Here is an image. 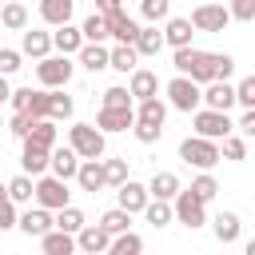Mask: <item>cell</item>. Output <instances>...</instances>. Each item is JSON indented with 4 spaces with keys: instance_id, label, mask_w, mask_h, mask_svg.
<instances>
[{
    "instance_id": "obj_1",
    "label": "cell",
    "mask_w": 255,
    "mask_h": 255,
    "mask_svg": "<svg viewBox=\"0 0 255 255\" xmlns=\"http://www.w3.org/2000/svg\"><path fill=\"white\" fill-rule=\"evenodd\" d=\"M179 159L199 167V171H211L219 163V139H207V135H187L179 143Z\"/></svg>"
},
{
    "instance_id": "obj_2",
    "label": "cell",
    "mask_w": 255,
    "mask_h": 255,
    "mask_svg": "<svg viewBox=\"0 0 255 255\" xmlns=\"http://www.w3.org/2000/svg\"><path fill=\"white\" fill-rule=\"evenodd\" d=\"M68 147L80 159H100L104 155V131L96 124H72L68 128Z\"/></svg>"
},
{
    "instance_id": "obj_3",
    "label": "cell",
    "mask_w": 255,
    "mask_h": 255,
    "mask_svg": "<svg viewBox=\"0 0 255 255\" xmlns=\"http://www.w3.org/2000/svg\"><path fill=\"white\" fill-rule=\"evenodd\" d=\"M32 199H36L40 207H48V211L64 207V203L72 199V191H68V179H60V175H52V171L36 175V183H32Z\"/></svg>"
},
{
    "instance_id": "obj_4",
    "label": "cell",
    "mask_w": 255,
    "mask_h": 255,
    "mask_svg": "<svg viewBox=\"0 0 255 255\" xmlns=\"http://www.w3.org/2000/svg\"><path fill=\"white\" fill-rule=\"evenodd\" d=\"M171 219L195 231V227H203V223H207V203H203L199 195H191L187 187H179V191H175V199H171Z\"/></svg>"
},
{
    "instance_id": "obj_5",
    "label": "cell",
    "mask_w": 255,
    "mask_h": 255,
    "mask_svg": "<svg viewBox=\"0 0 255 255\" xmlns=\"http://www.w3.org/2000/svg\"><path fill=\"white\" fill-rule=\"evenodd\" d=\"M72 56H40L36 60V80H40V88H64L68 80H72Z\"/></svg>"
},
{
    "instance_id": "obj_6",
    "label": "cell",
    "mask_w": 255,
    "mask_h": 255,
    "mask_svg": "<svg viewBox=\"0 0 255 255\" xmlns=\"http://www.w3.org/2000/svg\"><path fill=\"white\" fill-rule=\"evenodd\" d=\"M191 124H195V135H207V139H223L227 131H235V120L227 112H215V108H195Z\"/></svg>"
},
{
    "instance_id": "obj_7",
    "label": "cell",
    "mask_w": 255,
    "mask_h": 255,
    "mask_svg": "<svg viewBox=\"0 0 255 255\" xmlns=\"http://www.w3.org/2000/svg\"><path fill=\"white\" fill-rule=\"evenodd\" d=\"M167 104H171L175 112H187V116H191V112L199 108V84H195L191 76H179V72H175V76L167 80Z\"/></svg>"
},
{
    "instance_id": "obj_8",
    "label": "cell",
    "mask_w": 255,
    "mask_h": 255,
    "mask_svg": "<svg viewBox=\"0 0 255 255\" xmlns=\"http://www.w3.org/2000/svg\"><path fill=\"white\" fill-rule=\"evenodd\" d=\"M227 24H231V12L223 4H199L191 12V28L195 32H223Z\"/></svg>"
},
{
    "instance_id": "obj_9",
    "label": "cell",
    "mask_w": 255,
    "mask_h": 255,
    "mask_svg": "<svg viewBox=\"0 0 255 255\" xmlns=\"http://www.w3.org/2000/svg\"><path fill=\"white\" fill-rule=\"evenodd\" d=\"M143 203H147V183H135V179L128 175V179L116 187V207H124L128 215H139Z\"/></svg>"
},
{
    "instance_id": "obj_10",
    "label": "cell",
    "mask_w": 255,
    "mask_h": 255,
    "mask_svg": "<svg viewBox=\"0 0 255 255\" xmlns=\"http://www.w3.org/2000/svg\"><path fill=\"white\" fill-rule=\"evenodd\" d=\"M16 227H20L28 239H40V235H44L48 227H56V223H52V211L36 203V207H28L24 215H16Z\"/></svg>"
},
{
    "instance_id": "obj_11",
    "label": "cell",
    "mask_w": 255,
    "mask_h": 255,
    "mask_svg": "<svg viewBox=\"0 0 255 255\" xmlns=\"http://www.w3.org/2000/svg\"><path fill=\"white\" fill-rule=\"evenodd\" d=\"M131 120H135L131 108H104V104H100V112H96V128H100L104 135H108V131H128Z\"/></svg>"
},
{
    "instance_id": "obj_12",
    "label": "cell",
    "mask_w": 255,
    "mask_h": 255,
    "mask_svg": "<svg viewBox=\"0 0 255 255\" xmlns=\"http://www.w3.org/2000/svg\"><path fill=\"white\" fill-rule=\"evenodd\" d=\"M108 243H112V235H108L100 223H84V227L76 231V247H80V251H88V255H104V251H108Z\"/></svg>"
},
{
    "instance_id": "obj_13",
    "label": "cell",
    "mask_w": 255,
    "mask_h": 255,
    "mask_svg": "<svg viewBox=\"0 0 255 255\" xmlns=\"http://www.w3.org/2000/svg\"><path fill=\"white\" fill-rule=\"evenodd\" d=\"M191 36H195V28H191L187 16H167V20H163V44H167V48H187Z\"/></svg>"
},
{
    "instance_id": "obj_14",
    "label": "cell",
    "mask_w": 255,
    "mask_h": 255,
    "mask_svg": "<svg viewBox=\"0 0 255 255\" xmlns=\"http://www.w3.org/2000/svg\"><path fill=\"white\" fill-rule=\"evenodd\" d=\"M131 80H128V92H131V100H143V96H159V76L151 72V68H131L128 72Z\"/></svg>"
},
{
    "instance_id": "obj_15",
    "label": "cell",
    "mask_w": 255,
    "mask_h": 255,
    "mask_svg": "<svg viewBox=\"0 0 255 255\" xmlns=\"http://www.w3.org/2000/svg\"><path fill=\"white\" fill-rule=\"evenodd\" d=\"M48 52H52V32H40V28H24V32H20V56L40 60V56H48Z\"/></svg>"
},
{
    "instance_id": "obj_16",
    "label": "cell",
    "mask_w": 255,
    "mask_h": 255,
    "mask_svg": "<svg viewBox=\"0 0 255 255\" xmlns=\"http://www.w3.org/2000/svg\"><path fill=\"white\" fill-rule=\"evenodd\" d=\"M76 167H80V155H76L72 147H60V143H56V147L48 151V171H52V175L72 179V175H76Z\"/></svg>"
},
{
    "instance_id": "obj_17",
    "label": "cell",
    "mask_w": 255,
    "mask_h": 255,
    "mask_svg": "<svg viewBox=\"0 0 255 255\" xmlns=\"http://www.w3.org/2000/svg\"><path fill=\"white\" fill-rule=\"evenodd\" d=\"M104 20H108V36H112L116 44H131V40H135V32H139V24H135L124 8H120V12H112V16H104Z\"/></svg>"
},
{
    "instance_id": "obj_18",
    "label": "cell",
    "mask_w": 255,
    "mask_h": 255,
    "mask_svg": "<svg viewBox=\"0 0 255 255\" xmlns=\"http://www.w3.org/2000/svg\"><path fill=\"white\" fill-rule=\"evenodd\" d=\"M76 183H80V191H104V167H100V159H80V167H76V175H72Z\"/></svg>"
},
{
    "instance_id": "obj_19",
    "label": "cell",
    "mask_w": 255,
    "mask_h": 255,
    "mask_svg": "<svg viewBox=\"0 0 255 255\" xmlns=\"http://www.w3.org/2000/svg\"><path fill=\"white\" fill-rule=\"evenodd\" d=\"M40 251H44V255H72V251H76V235L60 231V227H48V231L40 235Z\"/></svg>"
},
{
    "instance_id": "obj_20",
    "label": "cell",
    "mask_w": 255,
    "mask_h": 255,
    "mask_svg": "<svg viewBox=\"0 0 255 255\" xmlns=\"http://www.w3.org/2000/svg\"><path fill=\"white\" fill-rule=\"evenodd\" d=\"M28 143H36V147H56V139H60V128H56V120H32V128H28V135H24Z\"/></svg>"
},
{
    "instance_id": "obj_21",
    "label": "cell",
    "mask_w": 255,
    "mask_h": 255,
    "mask_svg": "<svg viewBox=\"0 0 255 255\" xmlns=\"http://www.w3.org/2000/svg\"><path fill=\"white\" fill-rule=\"evenodd\" d=\"M80 44H84L80 28H72V24H56V32H52V48H56L60 56H76Z\"/></svg>"
},
{
    "instance_id": "obj_22",
    "label": "cell",
    "mask_w": 255,
    "mask_h": 255,
    "mask_svg": "<svg viewBox=\"0 0 255 255\" xmlns=\"http://www.w3.org/2000/svg\"><path fill=\"white\" fill-rule=\"evenodd\" d=\"M76 60H80L88 72H104V68H108V48H104L100 40H84L80 52H76Z\"/></svg>"
},
{
    "instance_id": "obj_23",
    "label": "cell",
    "mask_w": 255,
    "mask_h": 255,
    "mask_svg": "<svg viewBox=\"0 0 255 255\" xmlns=\"http://www.w3.org/2000/svg\"><path fill=\"white\" fill-rule=\"evenodd\" d=\"M20 167H24V175H44L48 171V147H36V143H28L24 139V151H20Z\"/></svg>"
},
{
    "instance_id": "obj_24",
    "label": "cell",
    "mask_w": 255,
    "mask_h": 255,
    "mask_svg": "<svg viewBox=\"0 0 255 255\" xmlns=\"http://www.w3.org/2000/svg\"><path fill=\"white\" fill-rule=\"evenodd\" d=\"M131 112H135V120H143V124H159V128L167 124V104H163L159 96H143L139 108H131Z\"/></svg>"
},
{
    "instance_id": "obj_25",
    "label": "cell",
    "mask_w": 255,
    "mask_h": 255,
    "mask_svg": "<svg viewBox=\"0 0 255 255\" xmlns=\"http://www.w3.org/2000/svg\"><path fill=\"white\" fill-rule=\"evenodd\" d=\"M179 187H183V183H179L175 171H155L151 183H147V195H151V199H175Z\"/></svg>"
},
{
    "instance_id": "obj_26",
    "label": "cell",
    "mask_w": 255,
    "mask_h": 255,
    "mask_svg": "<svg viewBox=\"0 0 255 255\" xmlns=\"http://www.w3.org/2000/svg\"><path fill=\"white\" fill-rule=\"evenodd\" d=\"M131 48H135L139 56H159V48H163V32H159L155 24H147V28H139V32H135Z\"/></svg>"
},
{
    "instance_id": "obj_27",
    "label": "cell",
    "mask_w": 255,
    "mask_h": 255,
    "mask_svg": "<svg viewBox=\"0 0 255 255\" xmlns=\"http://www.w3.org/2000/svg\"><path fill=\"white\" fill-rule=\"evenodd\" d=\"M72 8H76V0H40V16H44V24H68L72 20Z\"/></svg>"
},
{
    "instance_id": "obj_28",
    "label": "cell",
    "mask_w": 255,
    "mask_h": 255,
    "mask_svg": "<svg viewBox=\"0 0 255 255\" xmlns=\"http://www.w3.org/2000/svg\"><path fill=\"white\" fill-rule=\"evenodd\" d=\"M0 24H4L8 32H24V28H28V8H24L20 0H4V8H0Z\"/></svg>"
},
{
    "instance_id": "obj_29",
    "label": "cell",
    "mask_w": 255,
    "mask_h": 255,
    "mask_svg": "<svg viewBox=\"0 0 255 255\" xmlns=\"http://www.w3.org/2000/svg\"><path fill=\"white\" fill-rule=\"evenodd\" d=\"M139 64V52L131 48V44H116V48H108V68H116V72H131Z\"/></svg>"
},
{
    "instance_id": "obj_30",
    "label": "cell",
    "mask_w": 255,
    "mask_h": 255,
    "mask_svg": "<svg viewBox=\"0 0 255 255\" xmlns=\"http://www.w3.org/2000/svg\"><path fill=\"white\" fill-rule=\"evenodd\" d=\"M211 231H215L219 243H235V239H239V215H235V211H219V215L211 219Z\"/></svg>"
},
{
    "instance_id": "obj_31",
    "label": "cell",
    "mask_w": 255,
    "mask_h": 255,
    "mask_svg": "<svg viewBox=\"0 0 255 255\" xmlns=\"http://www.w3.org/2000/svg\"><path fill=\"white\" fill-rule=\"evenodd\" d=\"M151 227H167L171 223V199H151L147 195V203H143V211H139Z\"/></svg>"
},
{
    "instance_id": "obj_32",
    "label": "cell",
    "mask_w": 255,
    "mask_h": 255,
    "mask_svg": "<svg viewBox=\"0 0 255 255\" xmlns=\"http://www.w3.org/2000/svg\"><path fill=\"white\" fill-rule=\"evenodd\" d=\"M52 223L60 227V231H68V235H76L88 219H84V211L80 207H72V203H64V207H56V215H52Z\"/></svg>"
},
{
    "instance_id": "obj_33",
    "label": "cell",
    "mask_w": 255,
    "mask_h": 255,
    "mask_svg": "<svg viewBox=\"0 0 255 255\" xmlns=\"http://www.w3.org/2000/svg\"><path fill=\"white\" fill-rule=\"evenodd\" d=\"M135 251H143V239L131 227L120 231V235H112V243H108V255H135Z\"/></svg>"
},
{
    "instance_id": "obj_34",
    "label": "cell",
    "mask_w": 255,
    "mask_h": 255,
    "mask_svg": "<svg viewBox=\"0 0 255 255\" xmlns=\"http://www.w3.org/2000/svg\"><path fill=\"white\" fill-rule=\"evenodd\" d=\"M32 183H36V179L20 171V175H12V179L4 183V191H8V199H12V203H32Z\"/></svg>"
},
{
    "instance_id": "obj_35",
    "label": "cell",
    "mask_w": 255,
    "mask_h": 255,
    "mask_svg": "<svg viewBox=\"0 0 255 255\" xmlns=\"http://www.w3.org/2000/svg\"><path fill=\"white\" fill-rule=\"evenodd\" d=\"M48 120H72V96L60 88H48Z\"/></svg>"
},
{
    "instance_id": "obj_36",
    "label": "cell",
    "mask_w": 255,
    "mask_h": 255,
    "mask_svg": "<svg viewBox=\"0 0 255 255\" xmlns=\"http://www.w3.org/2000/svg\"><path fill=\"white\" fill-rule=\"evenodd\" d=\"M100 167H104V187H120V183L128 179V159H124V155L100 159Z\"/></svg>"
},
{
    "instance_id": "obj_37",
    "label": "cell",
    "mask_w": 255,
    "mask_h": 255,
    "mask_svg": "<svg viewBox=\"0 0 255 255\" xmlns=\"http://www.w3.org/2000/svg\"><path fill=\"white\" fill-rule=\"evenodd\" d=\"M187 191H191V195H199L203 203H211V199L219 195V183H215V175H211V171H199V175L191 179V187H187Z\"/></svg>"
},
{
    "instance_id": "obj_38",
    "label": "cell",
    "mask_w": 255,
    "mask_h": 255,
    "mask_svg": "<svg viewBox=\"0 0 255 255\" xmlns=\"http://www.w3.org/2000/svg\"><path fill=\"white\" fill-rule=\"evenodd\" d=\"M100 227H104L108 235H120V231H128V227H131V215H128L124 207H112V211H104V215H100Z\"/></svg>"
},
{
    "instance_id": "obj_39",
    "label": "cell",
    "mask_w": 255,
    "mask_h": 255,
    "mask_svg": "<svg viewBox=\"0 0 255 255\" xmlns=\"http://www.w3.org/2000/svg\"><path fill=\"white\" fill-rule=\"evenodd\" d=\"M219 159H247V135L227 131L223 135V147H219Z\"/></svg>"
},
{
    "instance_id": "obj_40",
    "label": "cell",
    "mask_w": 255,
    "mask_h": 255,
    "mask_svg": "<svg viewBox=\"0 0 255 255\" xmlns=\"http://www.w3.org/2000/svg\"><path fill=\"white\" fill-rule=\"evenodd\" d=\"M80 36H84V40H100V44H104V40H108V20H104L100 12H92V16L80 24Z\"/></svg>"
},
{
    "instance_id": "obj_41",
    "label": "cell",
    "mask_w": 255,
    "mask_h": 255,
    "mask_svg": "<svg viewBox=\"0 0 255 255\" xmlns=\"http://www.w3.org/2000/svg\"><path fill=\"white\" fill-rule=\"evenodd\" d=\"M167 12H171V0H139V16H143L147 24L167 20Z\"/></svg>"
},
{
    "instance_id": "obj_42",
    "label": "cell",
    "mask_w": 255,
    "mask_h": 255,
    "mask_svg": "<svg viewBox=\"0 0 255 255\" xmlns=\"http://www.w3.org/2000/svg\"><path fill=\"white\" fill-rule=\"evenodd\" d=\"M235 104L239 108H255V76H243L235 84Z\"/></svg>"
},
{
    "instance_id": "obj_43",
    "label": "cell",
    "mask_w": 255,
    "mask_h": 255,
    "mask_svg": "<svg viewBox=\"0 0 255 255\" xmlns=\"http://www.w3.org/2000/svg\"><path fill=\"white\" fill-rule=\"evenodd\" d=\"M131 131H135L139 143H159V135H163L159 124H143V120H131Z\"/></svg>"
},
{
    "instance_id": "obj_44",
    "label": "cell",
    "mask_w": 255,
    "mask_h": 255,
    "mask_svg": "<svg viewBox=\"0 0 255 255\" xmlns=\"http://www.w3.org/2000/svg\"><path fill=\"white\" fill-rule=\"evenodd\" d=\"M100 104H104V108H131V92L116 84V88H108V92H104V100H100Z\"/></svg>"
},
{
    "instance_id": "obj_45",
    "label": "cell",
    "mask_w": 255,
    "mask_h": 255,
    "mask_svg": "<svg viewBox=\"0 0 255 255\" xmlns=\"http://www.w3.org/2000/svg\"><path fill=\"white\" fill-rule=\"evenodd\" d=\"M32 120H44L48 116V88H40V92H32L28 96V108H24Z\"/></svg>"
},
{
    "instance_id": "obj_46",
    "label": "cell",
    "mask_w": 255,
    "mask_h": 255,
    "mask_svg": "<svg viewBox=\"0 0 255 255\" xmlns=\"http://www.w3.org/2000/svg\"><path fill=\"white\" fill-rule=\"evenodd\" d=\"M24 56H20V48H0V76H12V72H20L24 64H20Z\"/></svg>"
},
{
    "instance_id": "obj_47",
    "label": "cell",
    "mask_w": 255,
    "mask_h": 255,
    "mask_svg": "<svg viewBox=\"0 0 255 255\" xmlns=\"http://www.w3.org/2000/svg\"><path fill=\"white\" fill-rule=\"evenodd\" d=\"M8 227H16V203L8 199V191L0 183V231H8Z\"/></svg>"
},
{
    "instance_id": "obj_48",
    "label": "cell",
    "mask_w": 255,
    "mask_h": 255,
    "mask_svg": "<svg viewBox=\"0 0 255 255\" xmlns=\"http://www.w3.org/2000/svg\"><path fill=\"white\" fill-rule=\"evenodd\" d=\"M231 20H239V24H251L255 20V0H231Z\"/></svg>"
},
{
    "instance_id": "obj_49",
    "label": "cell",
    "mask_w": 255,
    "mask_h": 255,
    "mask_svg": "<svg viewBox=\"0 0 255 255\" xmlns=\"http://www.w3.org/2000/svg\"><path fill=\"white\" fill-rule=\"evenodd\" d=\"M4 128H8L16 139H24V135H28V128H32V116H28V112H16V116H12Z\"/></svg>"
},
{
    "instance_id": "obj_50",
    "label": "cell",
    "mask_w": 255,
    "mask_h": 255,
    "mask_svg": "<svg viewBox=\"0 0 255 255\" xmlns=\"http://www.w3.org/2000/svg\"><path fill=\"white\" fill-rule=\"evenodd\" d=\"M231 72H235V56L215 52V80H231Z\"/></svg>"
},
{
    "instance_id": "obj_51",
    "label": "cell",
    "mask_w": 255,
    "mask_h": 255,
    "mask_svg": "<svg viewBox=\"0 0 255 255\" xmlns=\"http://www.w3.org/2000/svg\"><path fill=\"white\" fill-rule=\"evenodd\" d=\"M235 131L239 135H255V108H243V116L235 120Z\"/></svg>"
},
{
    "instance_id": "obj_52",
    "label": "cell",
    "mask_w": 255,
    "mask_h": 255,
    "mask_svg": "<svg viewBox=\"0 0 255 255\" xmlns=\"http://www.w3.org/2000/svg\"><path fill=\"white\" fill-rule=\"evenodd\" d=\"M28 96H32V88H16L8 100H12V108H16V112H24V108H28Z\"/></svg>"
},
{
    "instance_id": "obj_53",
    "label": "cell",
    "mask_w": 255,
    "mask_h": 255,
    "mask_svg": "<svg viewBox=\"0 0 255 255\" xmlns=\"http://www.w3.org/2000/svg\"><path fill=\"white\" fill-rule=\"evenodd\" d=\"M124 8V0H96V12L100 16H112V12H120Z\"/></svg>"
},
{
    "instance_id": "obj_54",
    "label": "cell",
    "mask_w": 255,
    "mask_h": 255,
    "mask_svg": "<svg viewBox=\"0 0 255 255\" xmlns=\"http://www.w3.org/2000/svg\"><path fill=\"white\" fill-rule=\"evenodd\" d=\"M8 96H12V88H8V76H0V104H4Z\"/></svg>"
},
{
    "instance_id": "obj_55",
    "label": "cell",
    "mask_w": 255,
    "mask_h": 255,
    "mask_svg": "<svg viewBox=\"0 0 255 255\" xmlns=\"http://www.w3.org/2000/svg\"><path fill=\"white\" fill-rule=\"evenodd\" d=\"M0 128H4V116H0Z\"/></svg>"
}]
</instances>
